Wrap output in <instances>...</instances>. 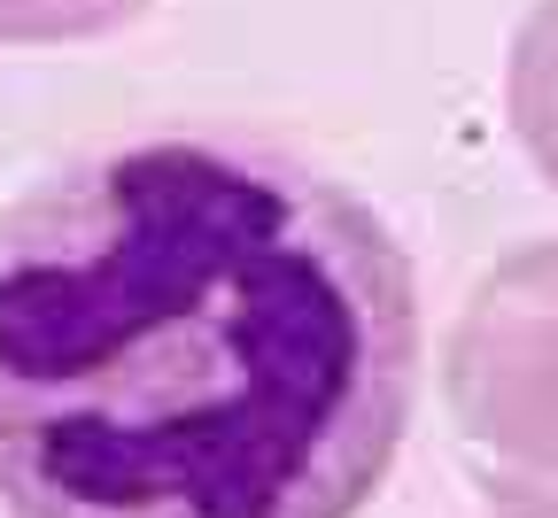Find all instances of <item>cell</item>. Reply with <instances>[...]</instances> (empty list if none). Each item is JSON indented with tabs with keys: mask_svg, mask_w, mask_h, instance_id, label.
Wrapping results in <instances>:
<instances>
[{
	"mask_svg": "<svg viewBox=\"0 0 558 518\" xmlns=\"http://www.w3.org/2000/svg\"><path fill=\"white\" fill-rule=\"evenodd\" d=\"M156 0H0V47H70L140 24Z\"/></svg>",
	"mask_w": 558,
	"mask_h": 518,
	"instance_id": "4",
	"label": "cell"
},
{
	"mask_svg": "<svg viewBox=\"0 0 558 518\" xmlns=\"http://www.w3.org/2000/svg\"><path fill=\"white\" fill-rule=\"evenodd\" d=\"M505 116L535 178L558 194V0H535L505 47Z\"/></svg>",
	"mask_w": 558,
	"mask_h": 518,
	"instance_id": "3",
	"label": "cell"
},
{
	"mask_svg": "<svg viewBox=\"0 0 558 518\" xmlns=\"http://www.w3.org/2000/svg\"><path fill=\"white\" fill-rule=\"evenodd\" d=\"M411 395V256L303 156L124 139L0 217V518H357Z\"/></svg>",
	"mask_w": 558,
	"mask_h": 518,
	"instance_id": "1",
	"label": "cell"
},
{
	"mask_svg": "<svg viewBox=\"0 0 558 518\" xmlns=\"http://www.w3.org/2000/svg\"><path fill=\"white\" fill-rule=\"evenodd\" d=\"M442 410L488 518H558V233L473 279L442 341Z\"/></svg>",
	"mask_w": 558,
	"mask_h": 518,
	"instance_id": "2",
	"label": "cell"
}]
</instances>
